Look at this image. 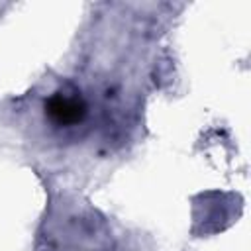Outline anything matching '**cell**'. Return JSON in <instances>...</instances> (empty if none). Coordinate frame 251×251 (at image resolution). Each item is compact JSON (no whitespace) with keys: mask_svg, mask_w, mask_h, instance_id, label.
Here are the masks:
<instances>
[{"mask_svg":"<svg viewBox=\"0 0 251 251\" xmlns=\"http://www.w3.org/2000/svg\"><path fill=\"white\" fill-rule=\"evenodd\" d=\"M45 112L59 126H75L84 120L86 104L80 96H69L63 92H57L45 102Z\"/></svg>","mask_w":251,"mask_h":251,"instance_id":"cell-1","label":"cell"}]
</instances>
